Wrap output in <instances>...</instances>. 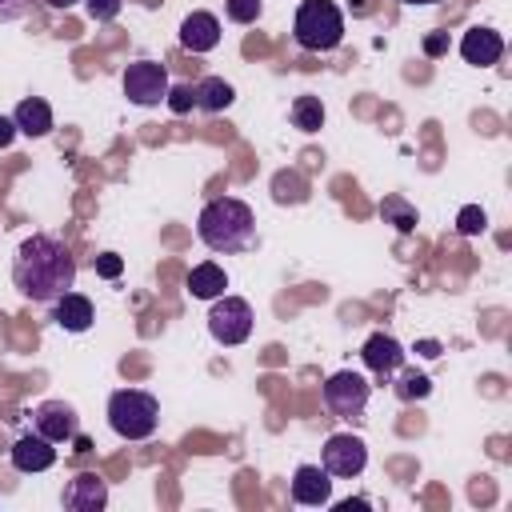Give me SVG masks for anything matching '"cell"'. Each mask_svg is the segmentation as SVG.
I'll return each instance as SVG.
<instances>
[{
    "instance_id": "6da1fadb",
    "label": "cell",
    "mask_w": 512,
    "mask_h": 512,
    "mask_svg": "<svg viewBox=\"0 0 512 512\" xmlns=\"http://www.w3.org/2000/svg\"><path fill=\"white\" fill-rule=\"evenodd\" d=\"M12 284L20 288L24 300H32V304H52L56 296L72 292V284H76V256L68 252L64 240L36 232V236L20 240V248H16Z\"/></svg>"
},
{
    "instance_id": "7a4b0ae2",
    "label": "cell",
    "mask_w": 512,
    "mask_h": 512,
    "mask_svg": "<svg viewBox=\"0 0 512 512\" xmlns=\"http://www.w3.org/2000/svg\"><path fill=\"white\" fill-rule=\"evenodd\" d=\"M196 236L212 248V252H244L256 244V216L244 200L236 196H220V200H208L200 220H196Z\"/></svg>"
},
{
    "instance_id": "3957f363",
    "label": "cell",
    "mask_w": 512,
    "mask_h": 512,
    "mask_svg": "<svg viewBox=\"0 0 512 512\" xmlns=\"http://www.w3.org/2000/svg\"><path fill=\"white\" fill-rule=\"evenodd\" d=\"M108 424L120 440H148L160 424V404L152 392L120 388L108 396Z\"/></svg>"
},
{
    "instance_id": "277c9868",
    "label": "cell",
    "mask_w": 512,
    "mask_h": 512,
    "mask_svg": "<svg viewBox=\"0 0 512 512\" xmlns=\"http://www.w3.org/2000/svg\"><path fill=\"white\" fill-rule=\"evenodd\" d=\"M292 36L304 52H332L344 40V16L332 0H304L296 8Z\"/></svg>"
},
{
    "instance_id": "5b68a950",
    "label": "cell",
    "mask_w": 512,
    "mask_h": 512,
    "mask_svg": "<svg viewBox=\"0 0 512 512\" xmlns=\"http://www.w3.org/2000/svg\"><path fill=\"white\" fill-rule=\"evenodd\" d=\"M252 304L240 300V296H216L212 300V312H208V332L212 340H220L224 348L232 344H244L252 336Z\"/></svg>"
},
{
    "instance_id": "8992f818",
    "label": "cell",
    "mask_w": 512,
    "mask_h": 512,
    "mask_svg": "<svg viewBox=\"0 0 512 512\" xmlns=\"http://www.w3.org/2000/svg\"><path fill=\"white\" fill-rule=\"evenodd\" d=\"M368 392H372V384H368L360 372H352V368L332 372V376L324 380V388H320L324 408H328L332 416H340V420L360 416V412L368 408Z\"/></svg>"
},
{
    "instance_id": "52a82bcc",
    "label": "cell",
    "mask_w": 512,
    "mask_h": 512,
    "mask_svg": "<svg viewBox=\"0 0 512 512\" xmlns=\"http://www.w3.org/2000/svg\"><path fill=\"white\" fill-rule=\"evenodd\" d=\"M168 72H164V64H156V60H136V64H128L124 68V96L132 100V104H140V108H152V104H160L164 96H168Z\"/></svg>"
},
{
    "instance_id": "ba28073f",
    "label": "cell",
    "mask_w": 512,
    "mask_h": 512,
    "mask_svg": "<svg viewBox=\"0 0 512 512\" xmlns=\"http://www.w3.org/2000/svg\"><path fill=\"white\" fill-rule=\"evenodd\" d=\"M320 464H324L328 476H344V480H348V476H360V472H364V464H368V448H364L360 436H352V432H336V436L324 440Z\"/></svg>"
},
{
    "instance_id": "9c48e42d",
    "label": "cell",
    "mask_w": 512,
    "mask_h": 512,
    "mask_svg": "<svg viewBox=\"0 0 512 512\" xmlns=\"http://www.w3.org/2000/svg\"><path fill=\"white\" fill-rule=\"evenodd\" d=\"M32 428H36L44 440L60 444V440H72V436L80 432V420H76V408H72V404H64V400H44V404H36V412H32Z\"/></svg>"
},
{
    "instance_id": "30bf717a",
    "label": "cell",
    "mask_w": 512,
    "mask_h": 512,
    "mask_svg": "<svg viewBox=\"0 0 512 512\" xmlns=\"http://www.w3.org/2000/svg\"><path fill=\"white\" fill-rule=\"evenodd\" d=\"M56 464V444L44 440L40 432H24L12 444V468L16 472H48Z\"/></svg>"
},
{
    "instance_id": "8fae6325",
    "label": "cell",
    "mask_w": 512,
    "mask_h": 512,
    "mask_svg": "<svg viewBox=\"0 0 512 512\" xmlns=\"http://www.w3.org/2000/svg\"><path fill=\"white\" fill-rule=\"evenodd\" d=\"M292 500L296 504H312V508L332 500V476L324 472V464H300L292 472Z\"/></svg>"
},
{
    "instance_id": "7c38bea8",
    "label": "cell",
    "mask_w": 512,
    "mask_h": 512,
    "mask_svg": "<svg viewBox=\"0 0 512 512\" xmlns=\"http://www.w3.org/2000/svg\"><path fill=\"white\" fill-rule=\"evenodd\" d=\"M104 504H108V484L96 472H80V476L68 480L64 508H72V512H100Z\"/></svg>"
},
{
    "instance_id": "4fadbf2b",
    "label": "cell",
    "mask_w": 512,
    "mask_h": 512,
    "mask_svg": "<svg viewBox=\"0 0 512 512\" xmlns=\"http://www.w3.org/2000/svg\"><path fill=\"white\" fill-rule=\"evenodd\" d=\"M360 360H364L376 376H392V372H400V368H404V348H400V340H392L388 332H376V336H368V340H364Z\"/></svg>"
},
{
    "instance_id": "5bb4252c",
    "label": "cell",
    "mask_w": 512,
    "mask_h": 512,
    "mask_svg": "<svg viewBox=\"0 0 512 512\" xmlns=\"http://www.w3.org/2000/svg\"><path fill=\"white\" fill-rule=\"evenodd\" d=\"M52 320L64 328V332H88L96 312H92V300L84 292H64L52 300Z\"/></svg>"
},
{
    "instance_id": "9a60e30c",
    "label": "cell",
    "mask_w": 512,
    "mask_h": 512,
    "mask_svg": "<svg viewBox=\"0 0 512 512\" xmlns=\"http://www.w3.org/2000/svg\"><path fill=\"white\" fill-rule=\"evenodd\" d=\"M460 56L468 60V64H480V68H488V64H496L500 56H504V40H500V32H492V28H468L464 32V40H460Z\"/></svg>"
},
{
    "instance_id": "2e32d148",
    "label": "cell",
    "mask_w": 512,
    "mask_h": 512,
    "mask_svg": "<svg viewBox=\"0 0 512 512\" xmlns=\"http://www.w3.org/2000/svg\"><path fill=\"white\" fill-rule=\"evenodd\" d=\"M180 44L188 52H212L220 44V20L212 12H192L180 24Z\"/></svg>"
},
{
    "instance_id": "e0dca14e",
    "label": "cell",
    "mask_w": 512,
    "mask_h": 512,
    "mask_svg": "<svg viewBox=\"0 0 512 512\" xmlns=\"http://www.w3.org/2000/svg\"><path fill=\"white\" fill-rule=\"evenodd\" d=\"M184 288H188V296H192V300H216V296H224L228 276H224V268H220V264L204 260V264H196V268L188 272Z\"/></svg>"
},
{
    "instance_id": "ac0fdd59",
    "label": "cell",
    "mask_w": 512,
    "mask_h": 512,
    "mask_svg": "<svg viewBox=\"0 0 512 512\" xmlns=\"http://www.w3.org/2000/svg\"><path fill=\"white\" fill-rule=\"evenodd\" d=\"M12 124H16V132H24V136H48V132H52V108H48L40 96H28V100L16 104Z\"/></svg>"
},
{
    "instance_id": "d6986e66",
    "label": "cell",
    "mask_w": 512,
    "mask_h": 512,
    "mask_svg": "<svg viewBox=\"0 0 512 512\" xmlns=\"http://www.w3.org/2000/svg\"><path fill=\"white\" fill-rule=\"evenodd\" d=\"M232 100H236V92H232V84L220 80V76H204V80L196 84V108H200V112H224Z\"/></svg>"
},
{
    "instance_id": "ffe728a7",
    "label": "cell",
    "mask_w": 512,
    "mask_h": 512,
    "mask_svg": "<svg viewBox=\"0 0 512 512\" xmlns=\"http://www.w3.org/2000/svg\"><path fill=\"white\" fill-rule=\"evenodd\" d=\"M292 124L300 132H320L324 128V104H320V96H296L292 100Z\"/></svg>"
},
{
    "instance_id": "44dd1931",
    "label": "cell",
    "mask_w": 512,
    "mask_h": 512,
    "mask_svg": "<svg viewBox=\"0 0 512 512\" xmlns=\"http://www.w3.org/2000/svg\"><path fill=\"white\" fill-rule=\"evenodd\" d=\"M272 196L280 204H304L308 200V180L300 172H276L272 176Z\"/></svg>"
},
{
    "instance_id": "7402d4cb",
    "label": "cell",
    "mask_w": 512,
    "mask_h": 512,
    "mask_svg": "<svg viewBox=\"0 0 512 512\" xmlns=\"http://www.w3.org/2000/svg\"><path fill=\"white\" fill-rule=\"evenodd\" d=\"M380 216H384V224H396V232H412L416 228V208L404 196H384L380 200Z\"/></svg>"
},
{
    "instance_id": "603a6c76",
    "label": "cell",
    "mask_w": 512,
    "mask_h": 512,
    "mask_svg": "<svg viewBox=\"0 0 512 512\" xmlns=\"http://www.w3.org/2000/svg\"><path fill=\"white\" fill-rule=\"evenodd\" d=\"M428 392H432V384H428L424 372H404L400 384H396V396H400V400H424Z\"/></svg>"
},
{
    "instance_id": "cb8c5ba5",
    "label": "cell",
    "mask_w": 512,
    "mask_h": 512,
    "mask_svg": "<svg viewBox=\"0 0 512 512\" xmlns=\"http://www.w3.org/2000/svg\"><path fill=\"white\" fill-rule=\"evenodd\" d=\"M164 104H168L176 116H184L188 108H196V84H172L168 96H164Z\"/></svg>"
},
{
    "instance_id": "d4e9b609",
    "label": "cell",
    "mask_w": 512,
    "mask_h": 512,
    "mask_svg": "<svg viewBox=\"0 0 512 512\" xmlns=\"http://www.w3.org/2000/svg\"><path fill=\"white\" fill-rule=\"evenodd\" d=\"M456 228H460L464 236H480V232L488 228V216H484V208H480V204H468V208H460V216H456Z\"/></svg>"
},
{
    "instance_id": "484cf974",
    "label": "cell",
    "mask_w": 512,
    "mask_h": 512,
    "mask_svg": "<svg viewBox=\"0 0 512 512\" xmlns=\"http://www.w3.org/2000/svg\"><path fill=\"white\" fill-rule=\"evenodd\" d=\"M260 0H224V12H228V20H236V24H252L256 16H260Z\"/></svg>"
},
{
    "instance_id": "4316f807",
    "label": "cell",
    "mask_w": 512,
    "mask_h": 512,
    "mask_svg": "<svg viewBox=\"0 0 512 512\" xmlns=\"http://www.w3.org/2000/svg\"><path fill=\"white\" fill-rule=\"evenodd\" d=\"M124 272V260L116 256V252H100L96 256V276H104V280H116Z\"/></svg>"
},
{
    "instance_id": "83f0119b",
    "label": "cell",
    "mask_w": 512,
    "mask_h": 512,
    "mask_svg": "<svg viewBox=\"0 0 512 512\" xmlns=\"http://www.w3.org/2000/svg\"><path fill=\"white\" fill-rule=\"evenodd\" d=\"M88 16L92 20H116L120 16V0H88Z\"/></svg>"
},
{
    "instance_id": "f1b7e54d",
    "label": "cell",
    "mask_w": 512,
    "mask_h": 512,
    "mask_svg": "<svg viewBox=\"0 0 512 512\" xmlns=\"http://www.w3.org/2000/svg\"><path fill=\"white\" fill-rule=\"evenodd\" d=\"M28 8H32V0H0V24H8V20H20Z\"/></svg>"
},
{
    "instance_id": "f546056e",
    "label": "cell",
    "mask_w": 512,
    "mask_h": 512,
    "mask_svg": "<svg viewBox=\"0 0 512 512\" xmlns=\"http://www.w3.org/2000/svg\"><path fill=\"white\" fill-rule=\"evenodd\" d=\"M424 52H428V56H440V52H448V32H432V36L424 40Z\"/></svg>"
},
{
    "instance_id": "4dcf8cb0",
    "label": "cell",
    "mask_w": 512,
    "mask_h": 512,
    "mask_svg": "<svg viewBox=\"0 0 512 512\" xmlns=\"http://www.w3.org/2000/svg\"><path fill=\"white\" fill-rule=\"evenodd\" d=\"M12 136H16L12 116H0V148H8V144H12Z\"/></svg>"
},
{
    "instance_id": "1f68e13d",
    "label": "cell",
    "mask_w": 512,
    "mask_h": 512,
    "mask_svg": "<svg viewBox=\"0 0 512 512\" xmlns=\"http://www.w3.org/2000/svg\"><path fill=\"white\" fill-rule=\"evenodd\" d=\"M416 352H420V356H440V344H436V340H420Z\"/></svg>"
},
{
    "instance_id": "d6a6232c",
    "label": "cell",
    "mask_w": 512,
    "mask_h": 512,
    "mask_svg": "<svg viewBox=\"0 0 512 512\" xmlns=\"http://www.w3.org/2000/svg\"><path fill=\"white\" fill-rule=\"evenodd\" d=\"M44 4H48V8H56V12H68L76 0H44Z\"/></svg>"
},
{
    "instance_id": "836d02e7",
    "label": "cell",
    "mask_w": 512,
    "mask_h": 512,
    "mask_svg": "<svg viewBox=\"0 0 512 512\" xmlns=\"http://www.w3.org/2000/svg\"><path fill=\"white\" fill-rule=\"evenodd\" d=\"M72 440H76V452H88V448H92V444H88V436H80V432H76Z\"/></svg>"
},
{
    "instance_id": "e575fe53",
    "label": "cell",
    "mask_w": 512,
    "mask_h": 512,
    "mask_svg": "<svg viewBox=\"0 0 512 512\" xmlns=\"http://www.w3.org/2000/svg\"><path fill=\"white\" fill-rule=\"evenodd\" d=\"M404 4H436V0H404Z\"/></svg>"
}]
</instances>
